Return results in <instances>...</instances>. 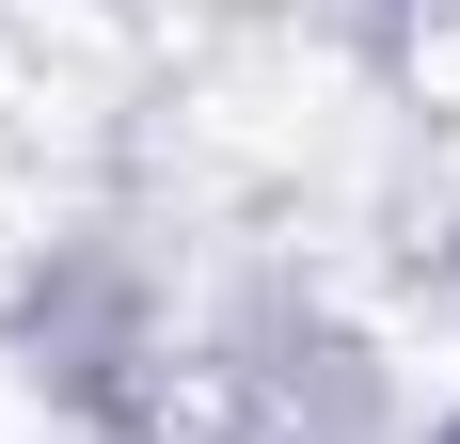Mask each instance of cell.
<instances>
[{"label": "cell", "mask_w": 460, "mask_h": 444, "mask_svg": "<svg viewBox=\"0 0 460 444\" xmlns=\"http://www.w3.org/2000/svg\"><path fill=\"white\" fill-rule=\"evenodd\" d=\"M32 350H48V381H64V397H111V381L159 350V302H143L111 254H64V270L32 286Z\"/></svg>", "instance_id": "obj_1"}]
</instances>
